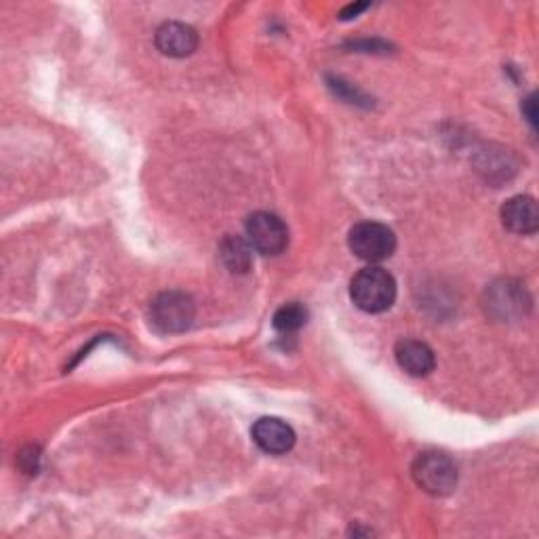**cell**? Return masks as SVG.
I'll use <instances>...</instances> for the list:
<instances>
[{
    "instance_id": "obj_1",
    "label": "cell",
    "mask_w": 539,
    "mask_h": 539,
    "mask_svg": "<svg viewBox=\"0 0 539 539\" xmlns=\"http://www.w3.org/2000/svg\"><path fill=\"white\" fill-rule=\"evenodd\" d=\"M350 297L356 308H361L363 312L369 314L386 312L388 308H392L396 299V283L392 274H388L382 268L371 266L352 278Z\"/></svg>"
},
{
    "instance_id": "obj_2",
    "label": "cell",
    "mask_w": 539,
    "mask_h": 539,
    "mask_svg": "<svg viewBox=\"0 0 539 539\" xmlns=\"http://www.w3.org/2000/svg\"><path fill=\"white\" fill-rule=\"evenodd\" d=\"M483 306L487 314L495 321L502 323H514L525 318L531 310V295L518 281H512V278H502V281L493 283L485 291Z\"/></svg>"
},
{
    "instance_id": "obj_3",
    "label": "cell",
    "mask_w": 539,
    "mask_h": 539,
    "mask_svg": "<svg viewBox=\"0 0 539 539\" xmlns=\"http://www.w3.org/2000/svg\"><path fill=\"white\" fill-rule=\"evenodd\" d=\"M196 308L184 291H163L150 304V323L161 333H184L194 323Z\"/></svg>"
},
{
    "instance_id": "obj_4",
    "label": "cell",
    "mask_w": 539,
    "mask_h": 539,
    "mask_svg": "<svg viewBox=\"0 0 539 539\" xmlns=\"http://www.w3.org/2000/svg\"><path fill=\"white\" fill-rule=\"evenodd\" d=\"M348 245L352 253L369 264H379L388 259L396 249L394 232L379 222H361L350 230Z\"/></svg>"
},
{
    "instance_id": "obj_5",
    "label": "cell",
    "mask_w": 539,
    "mask_h": 539,
    "mask_svg": "<svg viewBox=\"0 0 539 539\" xmlns=\"http://www.w3.org/2000/svg\"><path fill=\"white\" fill-rule=\"evenodd\" d=\"M417 487L430 495H449L457 485V468L445 453H422L413 464Z\"/></svg>"
},
{
    "instance_id": "obj_6",
    "label": "cell",
    "mask_w": 539,
    "mask_h": 539,
    "mask_svg": "<svg viewBox=\"0 0 539 539\" xmlns=\"http://www.w3.org/2000/svg\"><path fill=\"white\" fill-rule=\"evenodd\" d=\"M247 241L257 253L278 255L289 245V230L278 215L259 211L247 219Z\"/></svg>"
},
{
    "instance_id": "obj_7",
    "label": "cell",
    "mask_w": 539,
    "mask_h": 539,
    "mask_svg": "<svg viewBox=\"0 0 539 539\" xmlns=\"http://www.w3.org/2000/svg\"><path fill=\"white\" fill-rule=\"evenodd\" d=\"M253 441L255 445L270 453V455H283L289 453L295 445V432L293 428L278 417H262L257 419L253 426Z\"/></svg>"
},
{
    "instance_id": "obj_8",
    "label": "cell",
    "mask_w": 539,
    "mask_h": 539,
    "mask_svg": "<svg viewBox=\"0 0 539 539\" xmlns=\"http://www.w3.org/2000/svg\"><path fill=\"white\" fill-rule=\"evenodd\" d=\"M156 47L169 57H188L198 47V34L182 22H167L156 30Z\"/></svg>"
},
{
    "instance_id": "obj_9",
    "label": "cell",
    "mask_w": 539,
    "mask_h": 539,
    "mask_svg": "<svg viewBox=\"0 0 539 539\" xmlns=\"http://www.w3.org/2000/svg\"><path fill=\"white\" fill-rule=\"evenodd\" d=\"M502 224L514 234H535L539 228V209L531 196H512L502 207Z\"/></svg>"
},
{
    "instance_id": "obj_10",
    "label": "cell",
    "mask_w": 539,
    "mask_h": 539,
    "mask_svg": "<svg viewBox=\"0 0 539 539\" xmlns=\"http://www.w3.org/2000/svg\"><path fill=\"white\" fill-rule=\"evenodd\" d=\"M394 356L401 369L413 377H424L436 367L432 348L424 342H417V339H401L394 348Z\"/></svg>"
},
{
    "instance_id": "obj_11",
    "label": "cell",
    "mask_w": 539,
    "mask_h": 539,
    "mask_svg": "<svg viewBox=\"0 0 539 539\" xmlns=\"http://www.w3.org/2000/svg\"><path fill=\"white\" fill-rule=\"evenodd\" d=\"M219 257L234 274H245L253 266V247L241 236H226L219 245Z\"/></svg>"
},
{
    "instance_id": "obj_12",
    "label": "cell",
    "mask_w": 539,
    "mask_h": 539,
    "mask_svg": "<svg viewBox=\"0 0 539 539\" xmlns=\"http://www.w3.org/2000/svg\"><path fill=\"white\" fill-rule=\"evenodd\" d=\"M478 171H481L489 182H502V179H508L516 171V165L508 150H487L481 154Z\"/></svg>"
},
{
    "instance_id": "obj_13",
    "label": "cell",
    "mask_w": 539,
    "mask_h": 539,
    "mask_svg": "<svg viewBox=\"0 0 539 539\" xmlns=\"http://www.w3.org/2000/svg\"><path fill=\"white\" fill-rule=\"evenodd\" d=\"M306 323H308V310L297 302L281 306L274 314V329L283 335L297 333Z\"/></svg>"
},
{
    "instance_id": "obj_14",
    "label": "cell",
    "mask_w": 539,
    "mask_h": 539,
    "mask_svg": "<svg viewBox=\"0 0 539 539\" xmlns=\"http://www.w3.org/2000/svg\"><path fill=\"white\" fill-rule=\"evenodd\" d=\"M523 112H525V116H527L529 125L535 129V125H537V102H535V93L529 95V97L525 99V102H523Z\"/></svg>"
},
{
    "instance_id": "obj_15",
    "label": "cell",
    "mask_w": 539,
    "mask_h": 539,
    "mask_svg": "<svg viewBox=\"0 0 539 539\" xmlns=\"http://www.w3.org/2000/svg\"><path fill=\"white\" fill-rule=\"evenodd\" d=\"M369 5H365V3H361V5H350V7H346L344 11H342V19H350V17H356L358 13H361V11H365Z\"/></svg>"
}]
</instances>
